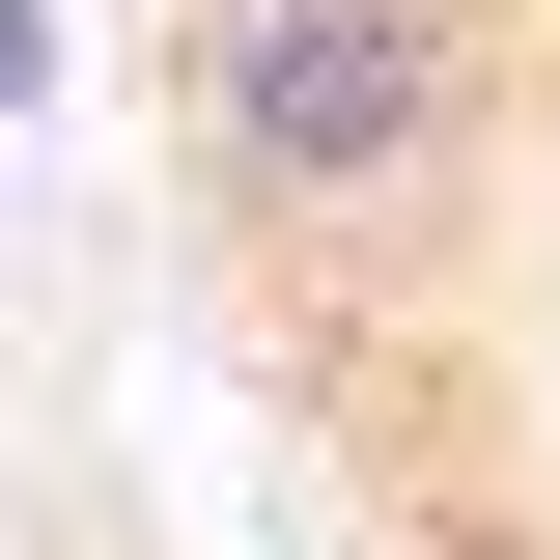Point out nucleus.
I'll return each mask as SVG.
<instances>
[{
	"label": "nucleus",
	"mask_w": 560,
	"mask_h": 560,
	"mask_svg": "<svg viewBox=\"0 0 560 560\" xmlns=\"http://www.w3.org/2000/svg\"><path fill=\"white\" fill-rule=\"evenodd\" d=\"M0 560H28V533H0Z\"/></svg>",
	"instance_id": "obj_3"
},
{
	"label": "nucleus",
	"mask_w": 560,
	"mask_h": 560,
	"mask_svg": "<svg viewBox=\"0 0 560 560\" xmlns=\"http://www.w3.org/2000/svg\"><path fill=\"white\" fill-rule=\"evenodd\" d=\"M28 113H57V0H0V140H28Z\"/></svg>",
	"instance_id": "obj_2"
},
{
	"label": "nucleus",
	"mask_w": 560,
	"mask_h": 560,
	"mask_svg": "<svg viewBox=\"0 0 560 560\" xmlns=\"http://www.w3.org/2000/svg\"><path fill=\"white\" fill-rule=\"evenodd\" d=\"M504 0H168V168L253 280H448L504 197Z\"/></svg>",
	"instance_id": "obj_1"
}]
</instances>
